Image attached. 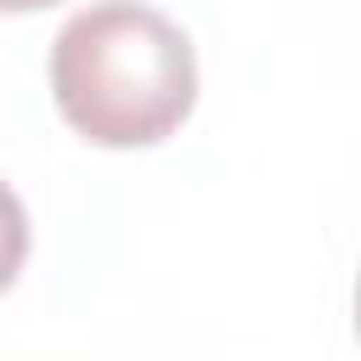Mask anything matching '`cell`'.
Returning <instances> with one entry per match:
<instances>
[{
  "mask_svg": "<svg viewBox=\"0 0 361 361\" xmlns=\"http://www.w3.org/2000/svg\"><path fill=\"white\" fill-rule=\"evenodd\" d=\"M6 11H39V6H56V0H0Z\"/></svg>",
  "mask_w": 361,
  "mask_h": 361,
  "instance_id": "7a4b0ae2",
  "label": "cell"
},
{
  "mask_svg": "<svg viewBox=\"0 0 361 361\" xmlns=\"http://www.w3.org/2000/svg\"><path fill=\"white\" fill-rule=\"evenodd\" d=\"M355 333H361V276H355Z\"/></svg>",
  "mask_w": 361,
  "mask_h": 361,
  "instance_id": "3957f363",
  "label": "cell"
},
{
  "mask_svg": "<svg viewBox=\"0 0 361 361\" xmlns=\"http://www.w3.org/2000/svg\"><path fill=\"white\" fill-rule=\"evenodd\" d=\"M51 102L90 147H158L197 102L192 39L141 0H90L51 39Z\"/></svg>",
  "mask_w": 361,
  "mask_h": 361,
  "instance_id": "6da1fadb",
  "label": "cell"
}]
</instances>
